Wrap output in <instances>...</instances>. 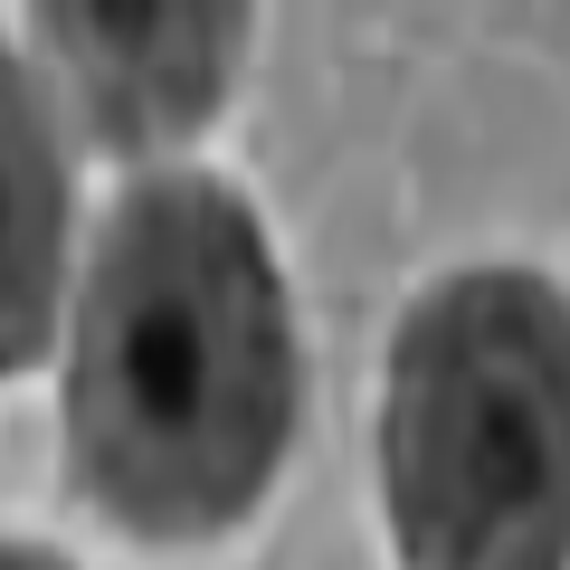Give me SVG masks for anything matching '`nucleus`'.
<instances>
[{
    "instance_id": "obj_1",
    "label": "nucleus",
    "mask_w": 570,
    "mask_h": 570,
    "mask_svg": "<svg viewBox=\"0 0 570 570\" xmlns=\"http://www.w3.org/2000/svg\"><path fill=\"white\" fill-rule=\"evenodd\" d=\"M295 438V314L257 209L153 171L96 228L67 343V456L96 513L200 542L257 513Z\"/></svg>"
},
{
    "instance_id": "obj_2",
    "label": "nucleus",
    "mask_w": 570,
    "mask_h": 570,
    "mask_svg": "<svg viewBox=\"0 0 570 570\" xmlns=\"http://www.w3.org/2000/svg\"><path fill=\"white\" fill-rule=\"evenodd\" d=\"M381 504L409 570H570V295L466 266L400 314Z\"/></svg>"
},
{
    "instance_id": "obj_3",
    "label": "nucleus",
    "mask_w": 570,
    "mask_h": 570,
    "mask_svg": "<svg viewBox=\"0 0 570 570\" xmlns=\"http://www.w3.org/2000/svg\"><path fill=\"white\" fill-rule=\"evenodd\" d=\"M77 124L105 153H171L219 115L247 10H39Z\"/></svg>"
},
{
    "instance_id": "obj_4",
    "label": "nucleus",
    "mask_w": 570,
    "mask_h": 570,
    "mask_svg": "<svg viewBox=\"0 0 570 570\" xmlns=\"http://www.w3.org/2000/svg\"><path fill=\"white\" fill-rule=\"evenodd\" d=\"M10 362H39L58 333V266H67V163L58 124L39 105V67L10 58Z\"/></svg>"
},
{
    "instance_id": "obj_5",
    "label": "nucleus",
    "mask_w": 570,
    "mask_h": 570,
    "mask_svg": "<svg viewBox=\"0 0 570 570\" xmlns=\"http://www.w3.org/2000/svg\"><path fill=\"white\" fill-rule=\"evenodd\" d=\"M0 570H67V561H48V551H29V542H20V551H10Z\"/></svg>"
}]
</instances>
